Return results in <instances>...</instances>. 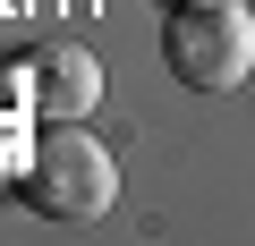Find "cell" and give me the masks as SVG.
<instances>
[{
	"instance_id": "1",
	"label": "cell",
	"mask_w": 255,
	"mask_h": 246,
	"mask_svg": "<svg viewBox=\"0 0 255 246\" xmlns=\"http://www.w3.org/2000/svg\"><path fill=\"white\" fill-rule=\"evenodd\" d=\"M17 195L34 212H51V221H102L119 204V162H111L102 136L77 128V119H51L26 145V162H17Z\"/></svg>"
},
{
	"instance_id": "2",
	"label": "cell",
	"mask_w": 255,
	"mask_h": 246,
	"mask_svg": "<svg viewBox=\"0 0 255 246\" xmlns=\"http://www.w3.org/2000/svg\"><path fill=\"white\" fill-rule=\"evenodd\" d=\"M162 60L196 93H238L255 77V9L247 0H179L162 17Z\"/></svg>"
},
{
	"instance_id": "3",
	"label": "cell",
	"mask_w": 255,
	"mask_h": 246,
	"mask_svg": "<svg viewBox=\"0 0 255 246\" xmlns=\"http://www.w3.org/2000/svg\"><path fill=\"white\" fill-rule=\"evenodd\" d=\"M17 93L34 102V119H94L102 110V60L85 43H43L17 68Z\"/></svg>"
},
{
	"instance_id": "4",
	"label": "cell",
	"mask_w": 255,
	"mask_h": 246,
	"mask_svg": "<svg viewBox=\"0 0 255 246\" xmlns=\"http://www.w3.org/2000/svg\"><path fill=\"white\" fill-rule=\"evenodd\" d=\"M0 9H26V0H0Z\"/></svg>"
},
{
	"instance_id": "5",
	"label": "cell",
	"mask_w": 255,
	"mask_h": 246,
	"mask_svg": "<svg viewBox=\"0 0 255 246\" xmlns=\"http://www.w3.org/2000/svg\"><path fill=\"white\" fill-rule=\"evenodd\" d=\"M162 9H179V0H162Z\"/></svg>"
},
{
	"instance_id": "6",
	"label": "cell",
	"mask_w": 255,
	"mask_h": 246,
	"mask_svg": "<svg viewBox=\"0 0 255 246\" xmlns=\"http://www.w3.org/2000/svg\"><path fill=\"white\" fill-rule=\"evenodd\" d=\"M0 93H9V77H0Z\"/></svg>"
}]
</instances>
